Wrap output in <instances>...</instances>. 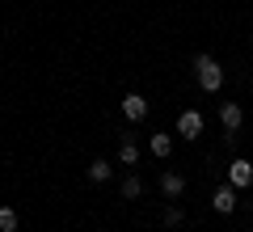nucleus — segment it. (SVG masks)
<instances>
[{"mask_svg": "<svg viewBox=\"0 0 253 232\" xmlns=\"http://www.w3.org/2000/svg\"><path fill=\"white\" fill-rule=\"evenodd\" d=\"M139 190H144V186H139V178H126L123 182V198H139Z\"/></svg>", "mask_w": 253, "mask_h": 232, "instance_id": "nucleus-12", "label": "nucleus"}, {"mask_svg": "<svg viewBox=\"0 0 253 232\" xmlns=\"http://www.w3.org/2000/svg\"><path fill=\"white\" fill-rule=\"evenodd\" d=\"M161 190H165L169 198H177L181 190H186V178H181V173H169V169H165V173H161Z\"/></svg>", "mask_w": 253, "mask_h": 232, "instance_id": "nucleus-7", "label": "nucleus"}, {"mask_svg": "<svg viewBox=\"0 0 253 232\" xmlns=\"http://www.w3.org/2000/svg\"><path fill=\"white\" fill-rule=\"evenodd\" d=\"M17 211H13V207H0V232H17Z\"/></svg>", "mask_w": 253, "mask_h": 232, "instance_id": "nucleus-9", "label": "nucleus"}, {"mask_svg": "<svg viewBox=\"0 0 253 232\" xmlns=\"http://www.w3.org/2000/svg\"><path fill=\"white\" fill-rule=\"evenodd\" d=\"M194 68H199V85H203L207 93H215L219 85H224V68H219L211 55H194Z\"/></svg>", "mask_w": 253, "mask_h": 232, "instance_id": "nucleus-1", "label": "nucleus"}, {"mask_svg": "<svg viewBox=\"0 0 253 232\" xmlns=\"http://www.w3.org/2000/svg\"><path fill=\"white\" fill-rule=\"evenodd\" d=\"M123 114L131 118V123H139V118L148 114V101L139 97V93H126V97H123Z\"/></svg>", "mask_w": 253, "mask_h": 232, "instance_id": "nucleus-5", "label": "nucleus"}, {"mask_svg": "<svg viewBox=\"0 0 253 232\" xmlns=\"http://www.w3.org/2000/svg\"><path fill=\"white\" fill-rule=\"evenodd\" d=\"M165 224H181V207H169L165 211Z\"/></svg>", "mask_w": 253, "mask_h": 232, "instance_id": "nucleus-13", "label": "nucleus"}, {"mask_svg": "<svg viewBox=\"0 0 253 232\" xmlns=\"http://www.w3.org/2000/svg\"><path fill=\"white\" fill-rule=\"evenodd\" d=\"M177 135H181V139H194V135H203V114L186 110V114L177 118Z\"/></svg>", "mask_w": 253, "mask_h": 232, "instance_id": "nucleus-3", "label": "nucleus"}, {"mask_svg": "<svg viewBox=\"0 0 253 232\" xmlns=\"http://www.w3.org/2000/svg\"><path fill=\"white\" fill-rule=\"evenodd\" d=\"M211 207H215L219 215H232V211H236V190H232V186H219L215 198H211Z\"/></svg>", "mask_w": 253, "mask_h": 232, "instance_id": "nucleus-4", "label": "nucleus"}, {"mask_svg": "<svg viewBox=\"0 0 253 232\" xmlns=\"http://www.w3.org/2000/svg\"><path fill=\"white\" fill-rule=\"evenodd\" d=\"M228 186L232 190H249L253 186V165L249 161H232L228 165Z\"/></svg>", "mask_w": 253, "mask_h": 232, "instance_id": "nucleus-2", "label": "nucleus"}, {"mask_svg": "<svg viewBox=\"0 0 253 232\" xmlns=\"http://www.w3.org/2000/svg\"><path fill=\"white\" fill-rule=\"evenodd\" d=\"M152 152H156V156H169V152H173V135H152Z\"/></svg>", "mask_w": 253, "mask_h": 232, "instance_id": "nucleus-10", "label": "nucleus"}, {"mask_svg": "<svg viewBox=\"0 0 253 232\" xmlns=\"http://www.w3.org/2000/svg\"><path fill=\"white\" fill-rule=\"evenodd\" d=\"M89 178H93V182H106V178H110V161H93V165H89Z\"/></svg>", "mask_w": 253, "mask_h": 232, "instance_id": "nucleus-11", "label": "nucleus"}, {"mask_svg": "<svg viewBox=\"0 0 253 232\" xmlns=\"http://www.w3.org/2000/svg\"><path fill=\"white\" fill-rule=\"evenodd\" d=\"M118 161H123V165H135V161H139V148H135V139H131V135H123V148H118Z\"/></svg>", "mask_w": 253, "mask_h": 232, "instance_id": "nucleus-8", "label": "nucleus"}, {"mask_svg": "<svg viewBox=\"0 0 253 232\" xmlns=\"http://www.w3.org/2000/svg\"><path fill=\"white\" fill-rule=\"evenodd\" d=\"M241 118H245V114H241V106H236V101H228V106L219 110V123H224V131H228V135L241 127Z\"/></svg>", "mask_w": 253, "mask_h": 232, "instance_id": "nucleus-6", "label": "nucleus"}]
</instances>
